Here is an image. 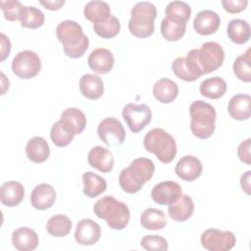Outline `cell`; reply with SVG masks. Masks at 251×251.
<instances>
[{"mask_svg":"<svg viewBox=\"0 0 251 251\" xmlns=\"http://www.w3.org/2000/svg\"><path fill=\"white\" fill-rule=\"evenodd\" d=\"M83 15L85 19L93 23V25L104 23L112 16L110 6L106 2L99 0L89 1L86 3L83 9Z\"/></svg>","mask_w":251,"mask_h":251,"instance_id":"27","label":"cell"},{"mask_svg":"<svg viewBox=\"0 0 251 251\" xmlns=\"http://www.w3.org/2000/svg\"><path fill=\"white\" fill-rule=\"evenodd\" d=\"M23 8V4L17 0L1 1V9L3 11L4 18L10 22L20 20Z\"/></svg>","mask_w":251,"mask_h":251,"instance_id":"40","label":"cell"},{"mask_svg":"<svg viewBox=\"0 0 251 251\" xmlns=\"http://www.w3.org/2000/svg\"><path fill=\"white\" fill-rule=\"evenodd\" d=\"M88 164L101 173L108 174L114 168L113 154L107 148L102 146H94L87 155Z\"/></svg>","mask_w":251,"mask_h":251,"instance_id":"19","label":"cell"},{"mask_svg":"<svg viewBox=\"0 0 251 251\" xmlns=\"http://www.w3.org/2000/svg\"><path fill=\"white\" fill-rule=\"evenodd\" d=\"M72 229V221L70 218L63 214H57L52 216L47 224V232L55 237H64L70 233Z\"/></svg>","mask_w":251,"mask_h":251,"instance_id":"33","label":"cell"},{"mask_svg":"<svg viewBox=\"0 0 251 251\" xmlns=\"http://www.w3.org/2000/svg\"><path fill=\"white\" fill-rule=\"evenodd\" d=\"M233 73L236 77L244 82L251 81V49L248 48L243 54L236 57L233 62Z\"/></svg>","mask_w":251,"mask_h":251,"instance_id":"34","label":"cell"},{"mask_svg":"<svg viewBox=\"0 0 251 251\" xmlns=\"http://www.w3.org/2000/svg\"><path fill=\"white\" fill-rule=\"evenodd\" d=\"M143 145L146 151L153 153L164 164L171 163L176 155L175 138L160 127L153 128L145 134Z\"/></svg>","mask_w":251,"mask_h":251,"instance_id":"5","label":"cell"},{"mask_svg":"<svg viewBox=\"0 0 251 251\" xmlns=\"http://www.w3.org/2000/svg\"><path fill=\"white\" fill-rule=\"evenodd\" d=\"M251 98L248 94H235L232 96L227 105L229 116L236 121H246L250 118Z\"/></svg>","mask_w":251,"mask_h":251,"instance_id":"22","label":"cell"},{"mask_svg":"<svg viewBox=\"0 0 251 251\" xmlns=\"http://www.w3.org/2000/svg\"><path fill=\"white\" fill-rule=\"evenodd\" d=\"M221 25L220 16L212 10H202L194 18L193 28L201 35L215 33Z\"/></svg>","mask_w":251,"mask_h":251,"instance_id":"16","label":"cell"},{"mask_svg":"<svg viewBox=\"0 0 251 251\" xmlns=\"http://www.w3.org/2000/svg\"><path fill=\"white\" fill-rule=\"evenodd\" d=\"M50 137H51L52 142L56 146L65 147L73 141L75 135L73 133H71L70 131H68L58 121L51 127Z\"/></svg>","mask_w":251,"mask_h":251,"instance_id":"38","label":"cell"},{"mask_svg":"<svg viewBox=\"0 0 251 251\" xmlns=\"http://www.w3.org/2000/svg\"><path fill=\"white\" fill-rule=\"evenodd\" d=\"M99 138L108 146L121 145L126 138V130L122 123L116 118H105L97 127Z\"/></svg>","mask_w":251,"mask_h":251,"instance_id":"11","label":"cell"},{"mask_svg":"<svg viewBox=\"0 0 251 251\" xmlns=\"http://www.w3.org/2000/svg\"><path fill=\"white\" fill-rule=\"evenodd\" d=\"M101 236V227L93 220L82 219L76 224L75 231V241L83 246H90L98 242Z\"/></svg>","mask_w":251,"mask_h":251,"instance_id":"13","label":"cell"},{"mask_svg":"<svg viewBox=\"0 0 251 251\" xmlns=\"http://www.w3.org/2000/svg\"><path fill=\"white\" fill-rule=\"evenodd\" d=\"M83 193L89 198H95L102 194L107 188V182L104 177L92 172H86L82 175Z\"/></svg>","mask_w":251,"mask_h":251,"instance_id":"29","label":"cell"},{"mask_svg":"<svg viewBox=\"0 0 251 251\" xmlns=\"http://www.w3.org/2000/svg\"><path fill=\"white\" fill-rule=\"evenodd\" d=\"M196 61L202 74H209L218 70L224 63L223 47L215 41L204 42L199 49H195Z\"/></svg>","mask_w":251,"mask_h":251,"instance_id":"7","label":"cell"},{"mask_svg":"<svg viewBox=\"0 0 251 251\" xmlns=\"http://www.w3.org/2000/svg\"><path fill=\"white\" fill-rule=\"evenodd\" d=\"M226 33L235 44H244L250 39V25L242 19H233L227 24Z\"/></svg>","mask_w":251,"mask_h":251,"instance_id":"28","label":"cell"},{"mask_svg":"<svg viewBox=\"0 0 251 251\" xmlns=\"http://www.w3.org/2000/svg\"><path fill=\"white\" fill-rule=\"evenodd\" d=\"M12 243L18 251H31L38 246L39 238L32 228L23 226L13 231Z\"/></svg>","mask_w":251,"mask_h":251,"instance_id":"20","label":"cell"},{"mask_svg":"<svg viewBox=\"0 0 251 251\" xmlns=\"http://www.w3.org/2000/svg\"><path fill=\"white\" fill-rule=\"evenodd\" d=\"M201 94L210 99H219L226 91V83L221 76H213L204 79L199 86Z\"/></svg>","mask_w":251,"mask_h":251,"instance_id":"31","label":"cell"},{"mask_svg":"<svg viewBox=\"0 0 251 251\" xmlns=\"http://www.w3.org/2000/svg\"><path fill=\"white\" fill-rule=\"evenodd\" d=\"M20 21L23 27L37 28L43 25L45 16L39 9L35 8L34 6H24Z\"/></svg>","mask_w":251,"mask_h":251,"instance_id":"35","label":"cell"},{"mask_svg":"<svg viewBox=\"0 0 251 251\" xmlns=\"http://www.w3.org/2000/svg\"><path fill=\"white\" fill-rule=\"evenodd\" d=\"M182 190L180 185L172 180L162 181L156 184L151 191L153 201L159 205H171L181 196Z\"/></svg>","mask_w":251,"mask_h":251,"instance_id":"12","label":"cell"},{"mask_svg":"<svg viewBox=\"0 0 251 251\" xmlns=\"http://www.w3.org/2000/svg\"><path fill=\"white\" fill-rule=\"evenodd\" d=\"M39 3L50 11H56V10H59L62 6H64L65 0H55V1H49V0L42 1V0H40Z\"/></svg>","mask_w":251,"mask_h":251,"instance_id":"45","label":"cell"},{"mask_svg":"<svg viewBox=\"0 0 251 251\" xmlns=\"http://www.w3.org/2000/svg\"><path fill=\"white\" fill-rule=\"evenodd\" d=\"M122 115L128 128L133 133L141 131L150 124L152 119L151 109L145 104L136 105L134 103H128L124 107Z\"/></svg>","mask_w":251,"mask_h":251,"instance_id":"10","label":"cell"},{"mask_svg":"<svg viewBox=\"0 0 251 251\" xmlns=\"http://www.w3.org/2000/svg\"><path fill=\"white\" fill-rule=\"evenodd\" d=\"M190 129L194 136L200 139L209 138L216 127V110L211 104L197 100L189 107Z\"/></svg>","mask_w":251,"mask_h":251,"instance_id":"4","label":"cell"},{"mask_svg":"<svg viewBox=\"0 0 251 251\" xmlns=\"http://www.w3.org/2000/svg\"><path fill=\"white\" fill-rule=\"evenodd\" d=\"M79 90L85 98L96 100L99 99L104 92V83L99 75L85 74L79 79Z\"/></svg>","mask_w":251,"mask_h":251,"instance_id":"23","label":"cell"},{"mask_svg":"<svg viewBox=\"0 0 251 251\" xmlns=\"http://www.w3.org/2000/svg\"><path fill=\"white\" fill-rule=\"evenodd\" d=\"M1 76H2V91H1V93L3 95V94H5L6 90L9 89V84H5V82H4L5 81V75L3 73H1Z\"/></svg>","mask_w":251,"mask_h":251,"instance_id":"47","label":"cell"},{"mask_svg":"<svg viewBox=\"0 0 251 251\" xmlns=\"http://www.w3.org/2000/svg\"><path fill=\"white\" fill-rule=\"evenodd\" d=\"M56 200V191L48 183L36 185L30 194V203L33 208L43 211L51 208Z\"/></svg>","mask_w":251,"mask_h":251,"instance_id":"18","label":"cell"},{"mask_svg":"<svg viewBox=\"0 0 251 251\" xmlns=\"http://www.w3.org/2000/svg\"><path fill=\"white\" fill-rule=\"evenodd\" d=\"M25 197V188L22 183L15 180L6 181L0 188L1 203L7 207L18 206Z\"/></svg>","mask_w":251,"mask_h":251,"instance_id":"21","label":"cell"},{"mask_svg":"<svg viewBox=\"0 0 251 251\" xmlns=\"http://www.w3.org/2000/svg\"><path fill=\"white\" fill-rule=\"evenodd\" d=\"M155 172V165L148 158L134 159L127 168L122 170L119 176V183L122 189L129 194L138 192Z\"/></svg>","mask_w":251,"mask_h":251,"instance_id":"1","label":"cell"},{"mask_svg":"<svg viewBox=\"0 0 251 251\" xmlns=\"http://www.w3.org/2000/svg\"><path fill=\"white\" fill-rule=\"evenodd\" d=\"M41 70V61L39 56L31 50H23L13 59V73L24 79L36 76Z\"/></svg>","mask_w":251,"mask_h":251,"instance_id":"8","label":"cell"},{"mask_svg":"<svg viewBox=\"0 0 251 251\" xmlns=\"http://www.w3.org/2000/svg\"><path fill=\"white\" fill-rule=\"evenodd\" d=\"M202 170L201 161L192 155L181 157L175 168L176 175L185 181H193L198 178L202 174Z\"/></svg>","mask_w":251,"mask_h":251,"instance_id":"14","label":"cell"},{"mask_svg":"<svg viewBox=\"0 0 251 251\" xmlns=\"http://www.w3.org/2000/svg\"><path fill=\"white\" fill-rule=\"evenodd\" d=\"M60 124L74 135L81 133L86 126V117L82 111L71 107L65 109L59 120Z\"/></svg>","mask_w":251,"mask_h":251,"instance_id":"17","label":"cell"},{"mask_svg":"<svg viewBox=\"0 0 251 251\" xmlns=\"http://www.w3.org/2000/svg\"><path fill=\"white\" fill-rule=\"evenodd\" d=\"M140 225L145 229L158 230L166 226L167 219L162 210L148 208L140 216Z\"/></svg>","mask_w":251,"mask_h":251,"instance_id":"30","label":"cell"},{"mask_svg":"<svg viewBox=\"0 0 251 251\" xmlns=\"http://www.w3.org/2000/svg\"><path fill=\"white\" fill-rule=\"evenodd\" d=\"M130 14L128 29L132 35L138 38H146L153 34L155 29L154 20L157 17V8L153 3L138 2L132 7Z\"/></svg>","mask_w":251,"mask_h":251,"instance_id":"6","label":"cell"},{"mask_svg":"<svg viewBox=\"0 0 251 251\" xmlns=\"http://www.w3.org/2000/svg\"><path fill=\"white\" fill-rule=\"evenodd\" d=\"M27 158L36 164L45 162L50 155V148L47 141L41 136L30 138L25 146Z\"/></svg>","mask_w":251,"mask_h":251,"instance_id":"25","label":"cell"},{"mask_svg":"<svg viewBox=\"0 0 251 251\" xmlns=\"http://www.w3.org/2000/svg\"><path fill=\"white\" fill-rule=\"evenodd\" d=\"M250 148H251V139L247 138L246 140L242 141L237 148V156L241 162H243L246 165L251 164V154H250Z\"/></svg>","mask_w":251,"mask_h":251,"instance_id":"43","label":"cell"},{"mask_svg":"<svg viewBox=\"0 0 251 251\" xmlns=\"http://www.w3.org/2000/svg\"><path fill=\"white\" fill-rule=\"evenodd\" d=\"M95 215L106 221L109 227L116 230L124 229L129 222L130 212L126 203L107 195L100 198L93 206Z\"/></svg>","mask_w":251,"mask_h":251,"instance_id":"3","label":"cell"},{"mask_svg":"<svg viewBox=\"0 0 251 251\" xmlns=\"http://www.w3.org/2000/svg\"><path fill=\"white\" fill-rule=\"evenodd\" d=\"M165 13L166 19L176 24L186 25L191 15V8L183 1H173L167 5Z\"/></svg>","mask_w":251,"mask_h":251,"instance_id":"32","label":"cell"},{"mask_svg":"<svg viewBox=\"0 0 251 251\" xmlns=\"http://www.w3.org/2000/svg\"><path fill=\"white\" fill-rule=\"evenodd\" d=\"M93 29L96 34L102 38H113L120 32L121 24L116 17L111 16L110 19L104 23L94 24Z\"/></svg>","mask_w":251,"mask_h":251,"instance_id":"37","label":"cell"},{"mask_svg":"<svg viewBox=\"0 0 251 251\" xmlns=\"http://www.w3.org/2000/svg\"><path fill=\"white\" fill-rule=\"evenodd\" d=\"M178 94L177 84L170 78H161L157 80L153 85L154 97L163 104H169L173 102Z\"/></svg>","mask_w":251,"mask_h":251,"instance_id":"26","label":"cell"},{"mask_svg":"<svg viewBox=\"0 0 251 251\" xmlns=\"http://www.w3.org/2000/svg\"><path fill=\"white\" fill-rule=\"evenodd\" d=\"M56 35L64 46L65 54L73 59L80 58L88 48L89 39L82 27L75 21L66 20L56 27Z\"/></svg>","mask_w":251,"mask_h":251,"instance_id":"2","label":"cell"},{"mask_svg":"<svg viewBox=\"0 0 251 251\" xmlns=\"http://www.w3.org/2000/svg\"><path fill=\"white\" fill-rule=\"evenodd\" d=\"M115 59L113 53L106 48L94 49L87 58L88 67L96 74L105 75L112 71Z\"/></svg>","mask_w":251,"mask_h":251,"instance_id":"15","label":"cell"},{"mask_svg":"<svg viewBox=\"0 0 251 251\" xmlns=\"http://www.w3.org/2000/svg\"><path fill=\"white\" fill-rule=\"evenodd\" d=\"M200 241L203 248L209 251H228L235 245L236 238L229 230L208 228L202 232Z\"/></svg>","mask_w":251,"mask_h":251,"instance_id":"9","label":"cell"},{"mask_svg":"<svg viewBox=\"0 0 251 251\" xmlns=\"http://www.w3.org/2000/svg\"><path fill=\"white\" fill-rule=\"evenodd\" d=\"M140 245L145 250H160V251H166L169 248L168 241L160 236L155 234H149L142 237L140 241Z\"/></svg>","mask_w":251,"mask_h":251,"instance_id":"41","label":"cell"},{"mask_svg":"<svg viewBox=\"0 0 251 251\" xmlns=\"http://www.w3.org/2000/svg\"><path fill=\"white\" fill-rule=\"evenodd\" d=\"M250 176L251 171H247L240 177V185L242 190H244L247 194H250Z\"/></svg>","mask_w":251,"mask_h":251,"instance_id":"46","label":"cell"},{"mask_svg":"<svg viewBox=\"0 0 251 251\" xmlns=\"http://www.w3.org/2000/svg\"><path fill=\"white\" fill-rule=\"evenodd\" d=\"M172 70L174 74L184 81H195L199 77L196 76L189 68L185 57L176 58L172 64Z\"/></svg>","mask_w":251,"mask_h":251,"instance_id":"39","label":"cell"},{"mask_svg":"<svg viewBox=\"0 0 251 251\" xmlns=\"http://www.w3.org/2000/svg\"><path fill=\"white\" fill-rule=\"evenodd\" d=\"M248 4L247 0H222L223 8L231 14L239 13L245 10Z\"/></svg>","mask_w":251,"mask_h":251,"instance_id":"42","label":"cell"},{"mask_svg":"<svg viewBox=\"0 0 251 251\" xmlns=\"http://www.w3.org/2000/svg\"><path fill=\"white\" fill-rule=\"evenodd\" d=\"M186 31V25L176 24L166 18L161 22V33L168 41L179 40Z\"/></svg>","mask_w":251,"mask_h":251,"instance_id":"36","label":"cell"},{"mask_svg":"<svg viewBox=\"0 0 251 251\" xmlns=\"http://www.w3.org/2000/svg\"><path fill=\"white\" fill-rule=\"evenodd\" d=\"M1 36V57L0 60L1 62H3L4 60H6V58L9 56L10 52H11V42L8 36H6L3 32H1L0 34Z\"/></svg>","mask_w":251,"mask_h":251,"instance_id":"44","label":"cell"},{"mask_svg":"<svg viewBox=\"0 0 251 251\" xmlns=\"http://www.w3.org/2000/svg\"><path fill=\"white\" fill-rule=\"evenodd\" d=\"M194 211V202L187 194H181V196L175 203L171 204L168 209V213L171 219L175 222H184L188 220Z\"/></svg>","mask_w":251,"mask_h":251,"instance_id":"24","label":"cell"}]
</instances>
